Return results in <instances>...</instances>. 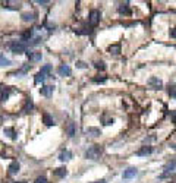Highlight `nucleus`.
Here are the masks:
<instances>
[{
	"label": "nucleus",
	"instance_id": "obj_1",
	"mask_svg": "<svg viewBox=\"0 0 176 183\" xmlns=\"http://www.w3.org/2000/svg\"><path fill=\"white\" fill-rule=\"evenodd\" d=\"M101 154H103V146L101 145H92L87 149L85 157H87L88 160H97V158H100Z\"/></svg>",
	"mask_w": 176,
	"mask_h": 183
},
{
	"label": "nucleus",
	"instance_id": "obj_2",
	"mask_svg": "<svg viewBox=\"0 0 176 183\" xmlns=\"http://www.w3.org/2000/svg\"><path fill=\"white\" fill-rule=\"evenodd\" d=\"M10 50L16 54L24 53V51H27V44L24 41H12L10 43Z\"/></svg>",
	"mask_w": 176,
	"mask_h": 183
},
{
	"label": "nucleus",
	"instance_id": "obj_3",
	"mask_svg": "<svg viewBox=\"0 0 176 183\" xmlns=\"http://www.w3.org/2000/svg\"><path fill=\"white\" fill-rule=\"evenodd\" d=\"M176 171V161H170V163H167L166 164V167H164V171H163V174L160 176V179H164V177H169L170 174H173Z\"/></svg>",
	"mask_w": 176,
	"mask_h": 183
},
{
	"label": "nucleus",
	"instance_id": "obj_4",
	"mask_svg": "<svg viewBox=\"0 0 176 183\" xmlns=\"http://www.w3.org/2000/svg\"><path fill=\"white\" fill-rule=\"evenodd\" d=\"M98 22H100V12H98L97 9H92V10L89 12V16H88V24H89L91 27H95Z\"/></svg>",
	"mask_w": 176,
	"mask_h": 183
},
{
	"label": "nucleus",
	"instance_id": "obj_5",
	"mask_svg": "<svg viewBox=\"0 0 176 183\" xmlns=\"http://www.w3.org/2000/svg\"><path fill=\"white\" fill-rule=\"evenodd\" d=\"M53 91H54V86H51V85H44L43 88H40V94L44 97H51Z\"/></svg>",
	"mask_w": 176,
	"mask_h": 183
},
{
	"label": "nucleus",
	"instance_id": "obj_6",
	"mask_svg": "<svg viewBox=\"0 0 176 183\" xmlns=\"http://www.w3.org/2000/svg\"><path fill=\"white\" fill-rule=\"evenodd\" d=\"M27 54H28V59H30L31 62H40L41 57H43V54H41L40 51H28Z\"/></svg>",
	"mask_w": 176,
	"mask_h": 183
},
{
	"label": "nucleus",
	"instance_id": "obj_7",
	"mask_svg": "<svg viewBox=\"0 0 176 183\" xmlns=\"http://www.w3.org/2000/svg\"><path fill=\"white\" fill-rule=\"evenodd\" d=\"M19 169H21V166H19V163L18 161H12L10 164H9V174H16V173H19Z\"/></svg>",
	"mask_w": 176,
	"mask_h": 183
},
{
	"label": "nucleus",
	"instance_id": "obj_8",
	"mask_svg": "<svg viewBox=\"0 0 176 183\" xmlns=\"http://www.w3.org/2000/svg\"><path fill=\"white\" fill-rule=\"evenodd\" d=\"M57 72H59V75H62V76H71L72 71H71V68L68 65H60L59 69H57Z\"/></svg>",
	"mask_w": 176,
	"mask_h": 183
},
{
	"label": "nucleus",
	"instance_id": "obj_9",
	"mask_svg": "<svg viewBox=\"0 0 176 183\" xmlns=\"http://www.w3.org/2000/svg\"><path fill=\"white\" fill-rule=\"evenodd\" d=\"M153 152V148L150 145L147 146H142V148H139L138 151H136V155H139V157H145V155H148V154H151Z\"/></svg>",
	"mask_w": 176,
	"mask_h": 183
},
{
	"label": "nucleus",
	"instance_id": "obj_10",
	"mask_svg": "<svg viewBox=\"0 0 176 183\" xmlns=\"http://www.w3.org/2000/svg\"><path fill=\"white\" fill-rule=\"evenodd\" d=\"M75 132H76L75 123H74V122H69V123L66 125V133H68V136H69V138L75 136Z\"/></svg>",
	"mask_w": 176,
	"mask_h": 183
},
{
	"label": "nucleus",
	"instance_id": "obj_11",
	"mask_svg": "<svg viewBox=\"0 0 176 183\" xmlns=\"http://www.w3.org/2000/svg\"><path fill=\"white\" fill-rule=\"evenodd\" d=\"M136 174H138V170L131 167V169H128V170L123 171V179H132V177H135Z\"/></svg>",
	"mask_w": 176,
	"mask_h": 183
},
{
	"label": "nucleus",
	"instance_id": "obj_12",
	"mask_svg": "<svg viewBox=\"0 0 176 183\" xmlns=\"http://www.w3.org/2000/svg\"><path fill=\"white\" fill-rule=\"evenodd\" d=\"M0 91H1L0 100H1V101L7 100V97H9V92H10V88H9V86H3V85H0Z\"/></svg>",
	"mask_w": 176,
	"mask_h": 183
},
{
	"label": "nucleus",
	"instance_id": "obj_13",
	"mask_svg": "<svg viewBox=\"0 0 176 183\" xmlns=\"http://www.w3.org/2000/svg\"><path fill=\"white\" fill-rule=\"evenodd\" d=\"M71 158H72V152H71V151H68V149L62 151V152H60V155H59V160H60V161H69Z\"/></svg>",
	"mask_w": 176,
	"mask_h": 183
},
{
	"label": "nucleus",
	"instance_id": "obj_14",
	"mask_svg": "<svg viewBox=\"0 0 176 183\" xmlns=\"http://www.w3.org/2000/svg\"><path fill=\"white\" fill-rule=\"evenodd\" d=\"M43 122L45 126H53V125H54V120H53V117H51L48 113H44L43 114Z\"/></svg>",
	"mask_w": 176,
	"mask_h": 183
},
{
	"label": "nucleus",
	"instance_id": "obj_15",
	"mask_svg": "<svg viewBox=\"0 0 176 183\" xmlns=\"http://www.w3.org/2000/svg\"><path fill=\"white\" fill-rule=\"evenodd\" d=\"M148 84L153 85V86H156V88H160V86L163 85L162 79H159V78H150V79H148Z\"/></svg>",
	"mask_w": 176,
	"mask_h": 183
},
{
	"label": "nucleus",
	"instance_id": "obj_16",
	"mask_svg": "<svg viewBox=\"0 0 176 183\" xmlns=\"http://www.w3.org/2000/svg\"><path fill=\"white\" fill-rule=\"evenodd\" d=\"M45 78H47V75H45V73L38 72L37 75H35V78H34V82H35V84H41V82L45 81Z\"/></svg>",
	"mask_w": 176,
	"mask_h": 183
},
{
	"label": "nucleus",
	"instance_id": "obj_17",
	"mask_svg": "<svg viewBox=\"0 0 176 183\" xmlns=\"http://www.w3.org/2000/svg\"><path fill=\"white\" fill-rule=\"evenodd\" d=\"M3 132H4V135H6V136H9L10 139H16V133H15V130H13L12 128H4V130H3Z\"/></svg>",
	"mask_w": 176,
	"mask_h": 183
},
{
	"label": "nucleus",
	"instance_id": "obj_18",
	"mask_svg": "<svg viewBox=\"0 0 176 183\" xmlns=\"http://www.w3.org/2000/svg\"><path fill=\"white\" fill-rule=\"evenodd\" d=\"M54 174H56L57 177H65V176L68 174V170H66L65 167H59V169L54 170Z\"/></svg>",
	"mask_w": 176,
	"mask_h": 183
},
{
	"label": "nucleus",
	"instance_id": "obj_19",
	"mask_svg": "<svg viewBox=\"0 0 176 183\" xmlns=\"http://www.w3.org/2000/svg\"><path fill=\"white\" fill-rule=\"evenodd\" d=\"M118 10H119V13H122V15H129V13H131V10H129V7H128V3L120 4Z\"/></svg>",
	"mask_w": 176,
	"mask_h": 183
},
{
	"label": "nucleus",
	"instance_id": "obj_20",
	"mask_svg": "<svg viewBox=\"0 0 176 183\" xmlns=\"http://www.w3.org/2000/svg\"><path fill=\"white\" fill-rule=\"evenodd\" d=\"M109 51L112 53V54H119L120 53V45L119 44H113V45H109Z\"/></svg>",
	"mask_w": 176,
	"mask_h": 183
},
{
	"label": "nucleus",
	"instance_id": "obj_21",
	"mask_svg": "<svg viewBox=\"0 0 176 183\" xmlns=\"http://www.w3.org/2000/svg\"><path fill=\"white\" fill-rule=\"evenodd\" d=\"M87 133H88V135H91V136H98L101 132H100V129H98V128H88Z\"/></svg>",
	"mask_w": 176,
	"mask_h": 183
},
{
	"label": "nucleus",
	"instance_id": "obj_22",
	"mask_svg": "<svg viewBox=\"0 0 176 183\" xmlns=\"http://www.w3.org/2000/svg\"><path fill=\"white\" fill-rule=\"evenodd\" d=\"M28 69H30V65H24V66H22V69H19V71H16V72L13 73V76H21V75H25V73L28 72Z\"/></svg>",
	"mask_w": 176,
	"mask_h": 183
},
{
	"label": "nucleus",
	"instance_id": "obj_23",
	"mask_svg": "<svg viewBox=\"0 0 176 183\" xmlns=\"http://www.w3.org/2000/svg\"><path fill=\"white\" fill-rule=\"evenodd\" d=\"M9 65H12V62L9 59H6L3 54H0V68L1 66H9Z\"/></svg>",
	"mask_w": 176,
	"mask_h": 183
},
{
	"label": "nucleus",
	"instance_id": "obj_24",
	"mask_svg": "<svg viewBox=\"0 0 176 183\" xmlns=\"http://www.w3.org/2000/svg\"><path fill=\"white\" fill-rule=\"evenodd\" d=\"M41 41H43V38H41V37H32V38H31V41H30V44H31V45H38Z\"/></svg>",
	"mask_w": 176,
	"mask_h": 183
},
{
	"label": "nucleus",
	"instance_id": "obj_25",
	"mask_svg": "<svg viewBox=\"0 0 176 183\" xmlns=\"http://www.w3.org/2000/svg\"><path fill=\"white\" fill-rule=\"evenodd\" d=\"M22 19H24L25 22L34 21V13H24V15H22Z\"/></svg>",
	"mask_w": 176,
	"mask_h": 183
},
{
	"label": "nucleus",
	"instance_id": "obj_26",
	"mask_svg": "<svg viewBox=\"0 0 176 183\" xmlns=\"http://www.w3.org/2000/svg\"><path fill=\"white\" fill-rule=\"evenodd\" d=\"M34 107V104H32V100L31 98H28L27 100V103H25V107H24V111H28V110H32Z\"/></svg>",
	"mask_w": 176,
	"mask_h": 183
},
{
	"label": "nucleus",
	"instance_id": "obj_27",
	"mask_svg": "<svg viewBox=\"0 0 176 183\" xmlns=\"http://www.w3.org/2000/svg\"><path fill=\"white\" fill-rule=\"evenodd\" d=\"M40 72H43L45 73V75H48V73L51 72V65H44L43 68H41V71Z\"/></svg>",
	"mask_w": 176,
	"mask_h": 183
},
{
	"label": "nucleus",
	"instance_id": "obj_28",
	"mask_svg": "<svg viewBox=\"0 0 176 183\" xmlns=\"http://www.w3.org/2000/svg\"><path fill=\"white\" fill-rule=\"evenodd\" d=\"M101 119H103V125H106V126H110V125H113V122H115L113 119H106V116H103Z\"/></svg>",
	"mask_w": 176,
	"mask_h": 183
},
{
	"label": "nucleus",
	"instance_id": "obj_29",
	"mask_svg": "<svg viewBox=\"0 0 176 183\" xmlns=\"http://www.w3.org/2000/svg\"><path fill=\"white\" fill-rule=\"evenodd\" d=\"M94 66H95L97 69H100V71H104V69H106V65H104L103 62H95Z\"/></svg>",
	"mask_w": 176,
	"mask_h": 183
},
{
	"label": "nucleus",
	"instance_id": "obj_30",
	"mask_svg": "<svg viewBox=\"0 0 176 183\" xmlns=\"http://www.w3.org/2000/svg\"><path fill=\"white\" fill-rule=\"evenodd\" d=\"M92 81H94L95 84H104V82H106V78H104V76H101V78H94Z\"/></svg>",
	"mask_w": 176,
	"mask_h": 183
},
{
	"label": "nucleus",
	"instance_id": "obj_31",
	"mask_svg": "<svg viewBox=\"0 0 176 183\" xmlns=\"http://www.w3.org/2000/svg\"><path fill=\"white\" fill-rule=\"evenodd\" d=\"M169 94H170V97H172V98H175V100H176V86H172V88L169 89Z\"/></svg>",
	"mask_w": 176,
	"mask_h": 183
},
{
	"label": "nucleus",
	"instance_id": "obj_32",
	"mask_svg": "<svg viewBox=\"0 0 176 183\" xmlns=\"http://www.w3.org/2000/svg\"><path fill=\"white\" fill-rule=\"evenodd\" d=\"M35 183H47V179L43 177V176H40V177H37V179H35Z\"/></svg>",
	"mask_w": 176,
	"mask_h": 183
},
{
	"label": "nucleus",
	"instance_id": "obj_33",
	"mask_svg": "<svg viewBox=\"0 0 176 183\" xmlns=\"http://www.w3.org/2000/svg\"><path fill=\"white\" fill-rule=\"evenodd\" d=\"M76 66H78V68H81V69H85V68H87V65H85L84 62H78V63H76Z\"/></svg>",
	"mask_w": 176,
	"mask_h": 183
},
{
	"label": "nucleus",
	"instance_id": "obj_34",
	"mask_svg": "<svg viewBox=\"0 0 176 183\" xmlns=\"http://www.w3.org/2000/svg\"><path fill=\"white\" fill-rule=\"evenodd\" d=\"M170 116H172V120H173V123L176 125V111H172V113H170Z\"/></svg>",
	"mask_w": 176,
	"mask_h": 183
},
{
	"label": "nucleus",
	"instance_id": "obj_35",
	"mask_svg": "<svg viewBox=\"0 0 176 183\" xmlns=\"http://www.w3.org/2000/svg\"><path fill=\"white\" fill-rule=\"evenodd\" d=\"M170 37H172V38H176V28H173V30L170 31Z\"/></svg>",
	"mask_w": 176,
	"mask_h": 183
},
{
	"label": "nucleus",
	"instance_id": "obj_36",
	"mask_svg": "<svg viewBox=\"0 0 176 183\" xmlns=\"http://www.w3.org/2000/svg\"><path fill=\"white\" fill-rule=\"evenodd\" d=\"M94 183H107L106 180H98V182H94Z\"/></svg>",
	"mask_w": 176,
	"mask_h": 183
},
{
	"label": "nucleus",
	"instance_id": "obj_37",
	"mask_svg": "<svg viewBox=\"0 0 176 183\" xmlns=\"http://www.w3.org/2000/svg\"><path fill=\"white\" fill-rule=\"evenodd\" d=\"M15 183H27V182H15Z\"/></svg>",
	"mask_w": 176,
	"mask_h": 183
},
{
	"label": "nucleus",
	"instance_id": "obj_38",
	"mask_svg": "<svg viewBox=\"0 0 176 183\" xmlns=\"http://www.w3.org/2000/svg\"><path fill=\"white\" fill-rule=\"evenodd\" d=\"M175 183H176V182H175Z\"/></svg>",
	"mask_w": 176,
	"mask_h": 183
}]
</instances>
